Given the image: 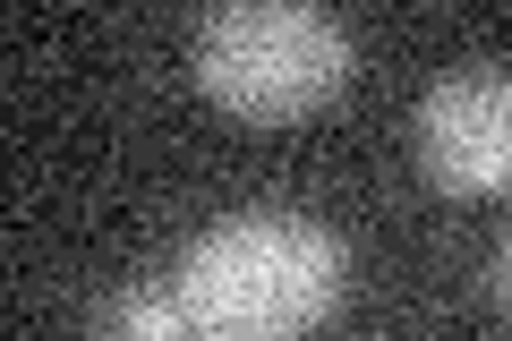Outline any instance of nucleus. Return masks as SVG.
Masks as SVG:
<instances>
[{"label":"nucleus","instance_id":"nucleus-5","mask_svg":"<svg viewBox=\"0 0 512 341\" xmlns=\"http://www.w3.org/2000/svg\"><path fill=\"white\" fill-rule=\"evenodd\" d=\"M495 282H504V307H512V231H504V248H495Z\"/></svg>","mask_w":512,"mask_h":341},{"label":"nucleus","instance_id":"nucleus-4","mask_svg":"<svg viewBox=\"0 0 512 341\" xmlns=\"http://www.w3.org/2000/svg\"><path fill=\"white\" fill-rule=\"evenodd\" d=\"M86 341H214L197 324V307L180 299V282H120L94 307Z\"/></svg>","mask_w":512,"mask_h":341},{"label":"nucleus","instance_id":"nucleus-1","mask_svg":"<svg viewBox=\"0 0 512 341\" xmlns=\"http://www.w3.org/2000/svg\"><path fill=\"white\" fill-rule=\"evenodd\" d=\"M171 282L214 341H308L350 290V248L316 214L248 205L205 222Z\"/></svg>","mask_w":512,"mask_h":341},{"label":"nucleus","instance_id":"nucleus-2","mask_svg":"<svg viewBox=\"0 0 512 341\" xmlns=\"http://www.w3.org/2000/svg\"><path fill=\"white\" fill-rule=\"evenodd\" d=\"M350 26L316 0H222L188 35V69L239 120H299L350 86Z\"/></svg>","mask_w":512,"mask_h":341},{"label":"nucleus","instance_id":"nucleus-3","mask_svg":"<svg viewBox=\"0 0 512 341\" xmlns=\"http://www.w3.org/2000/svg\"><path fill=\"white\" fill-rule=\"evenodd\" d=\"M419 171L444 197H495L512 188V69L495 60H461L419 94Z\"/></svg>","mask_w":512,"mask_h":341}]
</instances>
